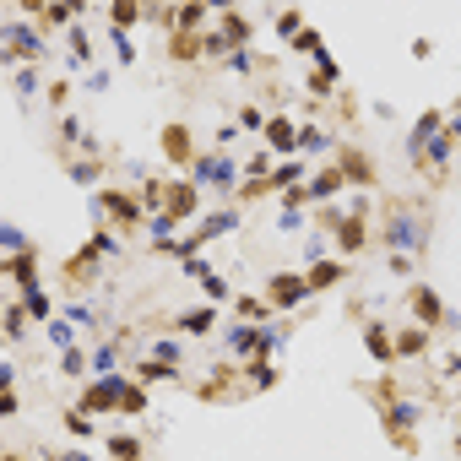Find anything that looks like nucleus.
<instances>
[{"label":"nucleus","mask_w":461,"mask_h":461,"mask_svg":"<svg viewBox=\"0 0 461 461\" xmlns=\"http://www.w3.org/2000/svg\"><path fill=\"white\" fill-rule=\"evenodd\" d=\"M109 450H114L120 461H136V440H109Z\"/></svg>","instance_id":"9b49d317"},{"label":"nucleus","mask_w":461,"mask_h":461,"mask_svg":"<svg viewBox=\"0 0 461 461\" xmlns=\"http://www.w3.org/2000/svg\"><path fill=\"white\" fill-rule=\"evenodd\" d=\"M179 326H185V331H212V310H190V315H179Z\"/></svg>","instance_id":"0eeeda50"},{"label":"nucleus","mask_w":461,"mask_h":461,"mask_svg":"<svg viewBox=\"0 0 461 461\" xmlns=\"http://www.w3.org/2000/svg\"><path fill=\"white\" fill-rule=\"evenodd\" d=\"M336 277H342L336 266H315V272H310V288H326V282H336Z\"/></svg>","instance_id":"9d476101"},{"label":"nucleus","mask_w":461,"mask_h":461,"mask_svg":"<svg viewBox=\"0 0 461 461\" xmlns=\"http://www.w3.org/2000/svg\"><path fill=\"white\" fill-rule=\"evenodd\" d=\"M11 43L27 49V55H39V33H27V27H11Z\"/></svg>","instance_id":"6e6552de"},{"label":"nucleus","mask_w":461,"mask_h":461,"mask_svg":"<svg viewBox=\"0 0 461 461\" xmlns=\"http://www.w3.org/2000/svg\"><path fill=\"white\" fill-rule=\"evenodd\" d=\"M195 179H201V185H228L233 179V158H223V152L195 158Z\"/></svg>","instance_id":"f03ea898"},{"label":"nucleus","mask_w":461,"mask_h":461,"mask_svg":"<svg viewBox=\"0 0 461 461\" xmlns=\"http://www.w3.org/2000/svg\"><path fill=\"white\" fill-rule=\"evenodd\" d=\"M434 130H440V114H423V120H418V130L407 136V147H413V158H418V147H429V142H434Z\"/></svg>","instance_id":"39448f33"},{"label":"nucleus","mask_w":461,"mask_h":461,"mask_svg":"<svg viewBox=\"0 0 461 461\" xmlns=\"http://www.w3.org/2000/svg\"><path fill=\"white\" fill-rule=\"evenodd\" d=\"M310 294V277H272V304H282V310H288V304H298V298Z\"/></svg>","instance_id":"7ed1b4c3"},{"label":"nucleus","mask_w":461,"mask_h":461,"mask_svg":"<svg viewBox=\"0 0 461 461\" xmlns=\"http://www.w3.org/2000/svg\"><path fill=\"white\" fill-rule=\"evenodd\" d=\"M369 353H380V358L391 353V342H385V336H380V326H369Z\"/></svg>","instance_id":"f8f14e48"},{"label":"nucleus","mask_w":461,"mask_h":461,"mask_svg":"<svg viewBox=\"0 0 461 461\" xmlns=\"http://www.w3.org/2000/svg\"><path fill=\"white\" fill-rule=\"evenodd\" d=\"M250 380L255 385H272V364H250Z\"/></svg>","instance_id":"ddd939ff"},{"label":"nucleus","mask_w":461,"mask_h":461,"mask_svg":"<svg viewBox=\"0 0 461 461\" xmlns=\"http://www.w3.org/2000/svg\"><path fill=\"white\" fill-rule=\"evenodd\" d=\"M60 461H87V456H82V450H65V456H60Z\"/></svg>","instance_id":"4468645a"},{"label":"nucleus","mask_w":461,"mask_h":461,"mask_svg":"<svg viewBox=\"0 0 461 461\" xmlns=\"http://www.w3.org/2000/svg\"><path fill=\"white\" fill-rule=\"evenodd\" d=\"M228 353H261V326H239L228 336Z\"/></svg>","instance_id":"20e7f679"},{"label":"nucleus","mask_w":461,"mask_h":461,"mask_svg":"<svg viewBox=\"0 0 461 461\" xmlns=\"http://www.w3.org/2000/svg\"><path fill=\"white\" fill-rule=\"evenodd\" d=\"M49 342H55V348H65V353H71V320H55V326H49Z\"/></svg>","instance_id":"1a4fd4ad"},{"label":"nucleus","mask_w":461,"mask_h":461,"mask_svg":"<svg viewBox=\"0 0 461 461\" xmlns=\"http://www.w3.org/2000/svg\"><path fill=\"white\" fill-rule=\"evenodd\" d=\"M266 136H272V147H294V142H298V130L288 125V120H272V125H266Z\"/></svg>","instance_id":"423d86ee"},{"label":"nucleus","mask_w":461,"mask_h":461,"mask_svg":"<svg viewBox=\"0 0 461 461\" xmlns=\"http://www.w3.org/2000/svg\"><path fill=\"white\" fill-rule=\"evenodd\" d=\"M380 239H385L397 255L423 250V239H429V217H423V207H413V201L391 207V212H385V228H380Z\"/></svg>","instance_id":"f257e3e1"},{"label":"nucleus","mask_w":461,"mask_h":461,"mask_svg":"<svg viewBox=\"0 0 461 461\" xmlns=\"http://www.w3.org/2000/svg\"><path fill=\"white\" fill-rule=\"evenodd\" d=\"M456 450H461V440H456Z\"/></svg>","instance_id":"2eb2a0df"}]
</instances>
